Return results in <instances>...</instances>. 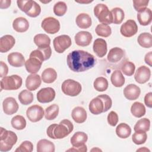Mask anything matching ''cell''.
<instances>
[{
    "instance_id": "obj_57",
    "label": "cell",
    "mask_w": 152,
    "mask_h": 152,
    "mask_svg": "<svg viewBox=\"0 0 152 152\" xmlns=\"http://www.w3.org/2000/svg\"><path fill=\"white\" fill-rule=\"evenodd\" d=\"M150 151V150H148V149L146 147H144L140 148H139V149H138V150H137V151Z\"/></svg>"
},
{
    "instance_id": "obj_49",
    "label": "cell",
    "mask_w": 152,
    "mask_h": 152,
    "mask_svg": "<svg viewBox=\"0 0 152 152\" xmlns=\"http://www.w3.org/2000/svg\"><path fill=\"white\" fill-rule=\"evenodd\" d=\"M40 12H41L40 6L36 1H34L33 5L31 9L26 14L30 17H36L40 14Z\"/></svg>"
},
{
    "instance_id": "obj_3",
    "label": "cell",
    "mask_w": 152,
    "mask_h": 152,
    "mask_svg": "<svg viewBox=\"0 0 152 152\" xmlns=\"http://www.w3.org/2000/svg\"><path fill=\"white\" fill-rule=\"evenodd\" d=\"M17 136L15 132L1 128L0 133V151H8L11 150L17 141Z\"/></svg>"
},
{
    "instance_id": "obj_41",
    "label": "cell",
    "mask_w": 152,
    "mask_h": 152,
    "mask_svg": "<svg viewBox=\"0 0 152 152\" xmlns=\"http://www.w3.org/2000/svg\"><path fill=\"white\" fill-rule=\"evenodd\" d=\"M95 31L97 35L103 37H107L112 33V30L110 27L107 24L102 23L99 24L97 26L95 29Z\"/></svg>"
},
{
    "instance_id": "obj_43",
    "label": "cell",
    "mask_w": 152,
    "mask_h": 152,
    "mask_svg": "<svg viewBox=\"0 0 152 152\" xmlns=\"http://www.w3.org/2000/svg\"><path fill=\"white\" fill-rule=\"evenodd\" d=\"M147 139V135L145 131H137L132 135V140L137 145L142 144L145 142Z\"/></svg>"
},
{
    "instance_id": "obj_59",
    "label": "cell",
    "mask_w": 152,
    "mask_h": 152,
    "mask_svg": "<svg viewBox=\"0 0 152 152\" xmlns=\"http://www.w3.org/2000/svg\"><path fill=\"white\" fill-rule=\"evenodd\" d=\"M91 151H102V150H101L100 149L97 148H94L91 149Z\"/></svg>"
},
{
    "instance_id": "obj_37",
    "label": "cell",
    "mask_w": 152,
    "mask_h": 152,
    "mask_svg": "<svg viewBox=\"0 0 152 152\" xmlns=\"http://www.w3.org/2000/svg\"><path fill=\"white\" fill-rule=\"evenodd\" d=\"M12 126L17 130L24 129L26 126V121L21 115H16L14 116L11 121Z\"/></svg>"
},
{
    "instance_id": "obj_13",
    "label": "cell",
    "mask_w": 152,
    "mask_h": 152,
    "mask_svg": "<svg viewBox=\"0 0 152 152\" xmlns=\"http://www.w3.org/2000/svg\"><path fill=\"white\" fill-rule=\"evenodd\" d=\"M18 104L14 97H7L3 101V111L8 115H11L16 113L18 109Z\"/></svg>"
},
{
    "instance_id": "obj_56",
    "label": "cell",
    "mask_w": 152,
    "mask_h": 152,
    "mask_svg": "<svg viewBox=\"0 0 152 152\" xmlns=\"http://www.w3.org/2000/svg\"><path fill=\"white\" fill-rule=\"evenodd\" d=\"M0 8L1 9H5L8 8L11 5V0H1L0 1Z\"/></svg>"
},
{
    "instance_id": "obj_35",
    "label": "cell",
    "mask_w": 152,
    "mask_h": 152,
    "mask_svg": "<svg viewBox=\"0 0 152 152\" xmlns=\"http://www.w3.org/2000/svg\"><path fill=\"white\" fill-rule=\"evenodd\" d=\"M131 112L135 117L141 118L145 114V107L142 103L135 102L131 106Z\"/></svg>"
},
{
    "instance_id": "obj_53",
    "label": "cell",
    "mask_w": 152,
    "mask_h": 152,
    "mask_svg": "<svg viewBox=\"0 0 152 152\" xmlns=\"http://www.w3.org/2000/svg\"><path fill=\"white\" fill-rule=\"evenodd\" d=\"M145 104L149 108L152 107V93L149 92L144 97Z\"/></svg>"
},
{
    "instance_id": "obj_44",
    "label": "cell",
    "mask_w": 152,
    "mask_h": 152,
    "mask_svg": "<svg viewBox=\"0 0 152 152\" xmlns=\"http://www.w3.org/2000/svg\"><path fill=\"white\" fill-rule=\"evenodd\" d=\"M135 69V64L130 61H125L121 65V72L125 75L131 76Z\"/></svg>"
},
{
    "instance_id": "obj_14",
    "label": "cell",
    "mask_w": 152,
    "mask_h": 152,
    "mask_svg": "<svg viewBox=\"0 0 152 152\" xmlns=\"http://www.w3.org/2000/svg\"><path fill=\"white\" fill-rule=\"evenodd\" d=\"M93 36L91 34L86 31H81L78 32L74 37L75 43L80 46H88L92 41Z\"/></svg>"
},
{
    "instance_id": "obj_1",
    "label": "cell",
    "mask_w": 152,
    "mask_h": 152,
    "mask_svg": "<svg viewBox=\"0 0 152 152\" xmlns=\"http://www.w3.org/2000/svg\"><path fill=\"white\" fill-rule=\"evenodd\" d=\"M94 56L84 50H77L70 52L66 57L69 68L76 72H83L92 68L95 65Z\"/></svg>"
},
{
    "instance_id": "obj_55",
    "label": "cell",
    "mask_w": 152,
    "mask_h": 152,
    "mask_svg": "<svg viewBox=\"0 0 152 152\" xmlns=\"http://www.w3.org/2000/svg\"><path fill=\"white\" fill-rule=\"evenodd\" d=\"M144 61L148 65L150 66H152V52L150 51L144 57Z\"/></svg>"
},
{
    "instance_id": "obj_27",
    "label": "cell",
    "mask_w": 152,
    "mask_h": 152,
    "mask_svg": "<svg viewBox=\"0 0 152 152\" xmlns=\"http://www.w3.org/2000/svg\"><path fill=\"white\" fill-rule=\"evenodd\" d=\"M124 55V50L118 47H115L111 49L108 53L107 59L109 62L116 63L120 61Z\"/></svg>"
},
{
    "instance_id": "obj_4",
    "label": "cell",
    "mask_w": 152,
    "mask_h": 152,
    "mask_svg": "<svg viewBox=\"0 0 152 152\" xmlns=\"http://www.w3.org/2000/svg\"><path fill=\"white\" fill-rule=\"evenodd\" d=\"M94 14L100 23L107 25L112 23V13L105 4H98L96 5L94 8Z\"/></svg>"
},
{
    "instance_id": "obj_39",
    "label": "cell",
    "mask_w": 152,
    "mask_h": 152,
    "mask_svg": "<svg viewBox=\"0 0 152 152\" xmlns=\"http://www.w3.org/2000/svg\"><path fill=\"white\" fill-rule=\"evenodd\" d=\"M108 81L103 77H99L95 79L93 83V87L97 91H106L108 88Z\"/></svg>"
},
{
    "instance_id": "obj_18",
    "label": "cell",
    "mask_w": 152,
    "mask_h": 152,
    "mask_svg": "<svg viewBox=\"0 0 152 152\" xmlns=\"http://www.w3.org/2000/svg\"><path fill=\"white\" fill-rule=\"evenodd\" d=\"M52 55V50L50 46L46 48H38L31 52L30 57H34L39 59L41 62L48 60Z\"/></svg>"
},
{
    "instance_id": "obj_40",
    "label": "cell",
    "mask_w": 152,
    "mask_h": 152,
    "mask_svg": "<svg viewBox=\"0 0 152 152\" xmlns=\"http://www.w3.org/2000/svg\"><path fill=\"white\" fill-rule=\"evenodd\" d=\"M110 12L113 18L112 23L115 24H121L125 17V14L123 10H122L121 8L116 7L113 8Z\"/></svg>"
},
{
    "instance_id": "obj_34",
    "label": "cell",
    "mask_w": 152,
    "mask_h": 152,
    "mask_svg": "<svg viewBox=\"0 0 152 152\" xmlns=\"http://www.w3.org/2000/svg\"><path fill=\"white\" fill-rule=\"evenodd\" d=\"M131 133V127L125 123H121L116 128V134L121 138H126L129 137Z\"/></svg>"
},
{
    "instance_id": "obj_26",
    "label": "cell",
    "mask_w": 152,
    "mask_h": 152,
    "mask_svg": "<svg viewBox=\"0 0 152 152\" xmlns=\"http://www.w3.org/2000/svg\"><path fill=\"white\" fill-rule=\"evenodd\" d=\"M75 22L78 27L83 29L89 28L92 23L90 16L86 13L79 14L76 17Z\"/></svg>"
},
{
    "instance_id": "obj_51",
    "label": "cell",
    "mask_w": 152,
    "mask_h": 152,
    "mask_svg": "<svg viewBox=\"0 0 152 152\" xmlns=\"http://www.w3.org/2000/svg\"><path fill=\"white\" fill-rule=\"evenodd\" d=\"M107 119L108 124L110 125H111L112 126H115L116 125V124H118V114L114 111H111L108 114Z\"/></svg>"
},
{
    "instance_id": "obj_47",
    "label": "cell",
    "mask_w": 152,
    "mask_h": 152,
    "mask_svg": "<svg viewBox=\"0 0 152 152\" xmlns=\"http://www.w3.org/2000/svg\"><path fill=\"white\" fill-rule=\"evenodd\" d=\"M33 150V145L29 141H23L15 150V152H31Z\"/></svg>"
},
{
    "instance_id": "obj_32",
    "label": "cell",
    "mask_w": 152,
    "mask_h": 152,
    "mask_svg": "<svg viewBox=\"0 0 152 152\" xmlns=\"http://www.w3.org/2000/svg\"><path fill=\"white\" fill-rule=\"evenodd\" d=\"M112 84L116 87H121L125 84V77L119 70L114 71L110 77Z\"/></svg>"
},
{
    "instance_id": "obj_19",
    "label": "cell",
    "mask_w": 152,
    "mask_h": 152,
    "mask_svg": "<svg viewBox=\"0 0 152 152\" xmlns=\"http://www.w3.org/2000/svg\"><path fill=\"white\" fill-rule=\"evenodd\" d=\"M15 40L11 35H5L0 39V52L5 53L9 51L14 46Z\"/></svg>"
},
{
    "instance_id": "obj_15",
    "label": "cell",
    "mask_w": 152,
    "mask_h": 152,
    "mask_svg": "<svg viewBox=\"0 0 152 152\" xmlns=\"http://www.w3.org/2000/svg\"><path fill=\"white\" fill-rule=\"evenodd\" d=\"M141 93V90L138 86L134 84L126 86L124 89V95L126 99L129 100H134L138 98Z\"/></svg>"
},
{
    "instance_id": "obj_54",
    "label": "cell",
    "mask_w": 152,
    "mask_h": 152,
    "mask_svg": "<svg viewBox=\"0 0 152 152\" xmlns=\"http://www.w3.org/2000/svg\"><path fill=\"white\" fill-rule=\"evenodd\" d=\"M67 151H82V152H86L87 151V148L86 144H83L81 146H78V147H74L72 148H71L68 150H66Z\"/></svg>"
},
{
    "instance_id": "obj_38",
    "label": "cell",
    "mask_w": 152,
    "mask_h": 152,
    "mask_svg": "<svg viewBox=\"0 0 152 152\" xmlns=\"http://www.w3.org/2000/svg\"><path fill=\"white\" fill-rule=\"evenodd\" d=\"M59 106L56 104H53L45 109V117L47 120H53L55 119L59 113Z\"/></svg>"
},
{
    "instance_id": "obj_58",
    "label": "cell",
    "mask_w": 152,
    "mask_h": 152,
    "mask_svg": "<svg viewBox=\"0 0 152 152\" xmlns=\"http://www.w3.org/2000/svg\"><path fill=\"white\" fill-rule=\"evenodd\" d=\"M77 2H79V3H84V4H88V3H90L91 2H93L92 1H87V2H85V1H75Z\"/></svg>"
},
{
    "instance_id": "obj_50",
    "label": "cell",
    "mask_w": 152,
    "mask_h": 152,
    "mask_svg": "<svg viewBox=\"0 0 152 152\" xmlns=\"http://www.w3.org/2000/svg\"><path fill=\"white\" fill-rule=\"evenodd\" d=\"M98 97H100L103 102V103L104 105V112H107L112 107V102L111 98L107 94H100V95H99Z\"/></svg>"
},
{
    "instance_id": "obj_25",
    "label": "cell",
    "mask_w": 152,
    "mask_h": 152,
    "mask_svg": "<svg viewBox=\"0 0 152 152\" xmlns=\"http://www.w3.org/2000/svg\"><path fill=\"white\" fill-rule=\"evenodd\" d=\"M12 27L16 31L23 33L28 29L29 23L26 18L20 17L16 18L13 21Z\"/></svg>"
},
{
    "instance_id": "obj_17",
    "label": "cell",
    "mask_w": 152,
    "mask_h": 152,
    "mask_svg": "<svg viewBox=\"0 0 152 152\" xmlns=\"http://www.w3.org/2000/svg\"><path fill=\"white\" fill-rule=\"evenodd\" d=\"M89 110L93 115H99L104 110L103 100L98 96L93 99L89 103Z\"/></svg>"
},
{
    "instance_id": "obj_48",
    "label": "cell",
    "mask_w": 152,
    "mask_h": 152,
    "mask_svg": "<svg viewBox=\"0 0 152 152\" xmlns=\"http://www.w3.org/2000/svg\"><path fill=\"white\" fill-rule=\"evenodd\" d=\"M148 2V0H134L133 1L134 8L137 11L139 12L147 8Z\"/></svg>"
},
{
    "instance_id": "obj_30",
    "label": "cell",
    "mask_w": 152,
    "mask_h": 152,
    "mask_svg": "<svg viewBox=\"0 0 152 152\" xmlns=\"http://www.w3.org/2000/svg\"><path fill=\"white\" fill-rule=\"evenodd\" d=\"M34 42L38 48H46L50 46V39L45 34H37L34 37Z\"/></svg>"
},
{
    "instance_id": "obj_33",
    "label": "cell",
    "mask_w": 152,
    "mask_h": 152,
    "mask_svg": "<svg viewBox=\"0 0 152 152\" xmlns=\"http://www.w3.org/2000/svg\"><path fill=\"white\" fill-rule=\"evenodd\" d=\"M138 44L144 48H150L152 46V36L149 33H141L137 39Z\"/></svg>"
},
{
    "instance_id": "obj_24",
    "label": "cell",
    "mask_w": 152,
    "mask_h": 152,
    "mask_svg": "<svg viewBox=\"0 0 152 152\" xmlns=\"http://www.w3.org/2000/svg\"><path fill=\"white\" fill-rule=\"evenodd\" d=\"M71 116L73 120L78 124L84 122L87 116L86 110L81 106H77L74 108L72 110Z\"/></svg>"
},
{
    "instance_id": "obj_11",
    "label": "cell",
    "mask_w": 152,
    "mask_h": 152,
    "mask_svg": "<svg viewBox=\"0 0 152 152\" xmlns=\"http://www.w3.org/2000/svg\"><path fill=\"white\" fill-rule=\"evenodd\" d=\"M138 31V26L134 20H128L122 24L120 32L122 36L126 37H131L134 36Z\"/></svg>"
},
{
    "instance_id": "obj_23",
    "label": "cell",
    "mask_w": 152,
    "mask_h": 152,
    "mask_svg": "<svg viewBox=\"0 0 152 152\" xmlns=\"http://www.w3.org/2000/svg\"><path fill=\"white\" fill-rule=\"evenodd\" d=\"M137 19L139 23L142 26H147L150 24L152 20V12L150 8L145 9L138 12Z\"/></svg>"
},
{
    "instance_id": "obj_45",
    "label": "cell",
    "mask_w": 152,
    "mask_h": 152,
    "mask_svg": "<svg viewBox=\"0 0 152 152\" xmlns=\"http://www.w3.org/2000/svg\"><path fill=\"white\" fill-rule=\"evenodd\" d=\"M67 11V6L65 2L59 1L56 2L53 7V12L57 16H63Z\"/></svg>"
},
{
    "instance_id": "obj_9",
    "label": "cell",
    "mask_w": 152,
    "mask_h": 152,
    "mask_svg": "<svg viewBox=\"0 0 152 152\" xmlns=\"http://www.w3.org/2000/svg\"><path fill=\"white\" fill-rule=\"evenodd\" d=\"M45 115L44 110L40 106L34 104L30 106L26 111V116L32 122L40 121Z\"/></svg>"
},
{
    "instance_id": "obj_5",
    "label": "cell",
    "mask_w": 152,
    "mask_h": 152,
    "mask_svg": "<svg viewBox=\"0 0 152 152\" xmlns=\"http://www.w3.org/2000/svg\"><path fill=\"white\" fill-rule=\"evenodd\" d=\"M23 80L18 75L6 76L1 81V90H15L21 87Z\"/></svg>"
},
{
    "instance_id": "obj_20",
    "label": "cell",
    "mask_w": 152,
    "mask_h": 152,
    "mask_svg": "<svg viewBox=\"0 0 152 152\" xmlns=\"http://www.w3.org/2000/svg\"><path fill=\"white\" fill-rule=\"evenodd\" d=\"M42 63V62L36 58L30 57L29 59L26 61L24 65L28 72L31 74H36L40 69Z\"/></svg>"
},
{
    "instance_id": "obj_2",
    "label": "cell",
    "mask_w": 152,
    "mask_h": 152,
    "mask_svg": "<svg viewBox=\"0 0 152 152\" xmlns=\"http://www.w3.org/2000/svg\"><path fill=\"white\" fill-rule=\"evenodd\" d=\"M74 129L72 122L68 119L61 121L59 124H52L46 130L48 136L52 139H62L68 136Z\"/></svg>"
},
{
    "instance_id": "obj_8",
    "label": "cell",
    "mask_w": 152,
    "mask_h": 152,
    "mask_svg": "<svg viewBox=\"0 0 152 152\" xmlns=\"http://www.w3.org/2000/svg\"><path fill=\"white\" fill-rule=\"evenodd\" d=\"M41 27L47 33L55 34L60 29V23L55 18L49 17L43 20Z\"/></svg>"
},
{
    "instance_id": "obj_21",
    "label": "cell",
    "mask_w": 152,
    "mask_h": 152,
    "mask_svg": "<svg viewBox=\"0 0 152 152\" xmlns=\"http://www.w3.org/2000/svg\"><path fill=\"white\" fill-rule=\"evenodd\" d=\"M8 62L14 67H21L25 64L24 56L19 52H12L8 55Z\"/></svg>"
},
{
    "instance_id": "obj_29",
    "label": "cell",
    "mask_w": 152,
    "mask_h": 152,
    "mask_svg": "<svg viewBox=\"0 0 152 152\" xmlns=\"http://www.w3.org/2000/svg\"><path fill=\"white\" fill-rule=\"evenodd\" d=\"M88 136L85 132L78 131L75 132L72 135V137L71 138L70 142L72 146L78 147L85 144V142H86Z\"/></svg>"
},
{
    "instance_id": "obj_7",
    "label": "cell",
    "mask_w": 152,
    "mask_h": 152,
    "mask_svg": "<svg viewBox=\"0 0 152 152\" xmlns=\"http://www.w3.org/2000/svg\"><path fill=\"white\" fill-rule=\"evenodd\" d=\"M53 44L55 51L59 53H62L70 47L72 42L69 36L63 34L56 37L53 39Z\"/></svg>"
},
{
    "instance_id": "obj_42",
    "label": "cell",
    "mask_w": 152,
    "mask_h": 152,
    "mask_svg": "<svg viewBox=\"0 0 152 152\" xmlns=\"http://www.w3.org/2000/svg\"><path fill=\"white\" fill-rule=\"evenodd\" d=\"M150 121L146 118L140 119L135 124L134 129L135 131H148L150 129Z\"/></svg>"
},
{
    "instance_id": "obj_6",
    "label": "cell",
    "mask_w": 152,
    "mask_h": 152,
    "mask_svg": "<svg viewBox=\"0 0 152 152\" xmlns=\"http://www.w3.org/2000/svg\"><path fill=\"white\" fill-rule=\"evenodd\" d=\"M62 92L69 96H77L82 90L81 85L80 83L71 79L65 80L61 86Z\"/></svg>"
},
{
    "instance_id": "obj_28",
    "label": "cell",
    "mask_w": 152,
    "mask_h": 152,
    "mask_svg": "<svg viewBox=\"0 0 152 152\" xmlns=\"http://www.w3.org/2000/svg\"><path fill=\"white\" fill-rule=\"evenodd\" d=\"M55 147L54 144L46 139H42L37 144V152H54Z\"/></svg>"
},
{
    "instance_id": "obj_46",
    "label": "cell",
    "mask_w": 152,
    "mask_h": 152,
    "mask_svg": "<svg viewBox=\"0 0 152 152\" xmlns=\"http://www.w3.org/2000/svg\"><path fill=\"white\" fill-rule=\"evenodd\" d=\"M34 1L27 0V1H17V6L21 10V11H23L26 14H27L32 8L33 5Z\"/></svg>"
},
{
    "instance_id": "obj_12",
    "label": "cell",
    "mask_w": 152,
    "mask_h": 152,
    "mask_svg": "<svg viewBox=\"0 0 152 152\" xmlns=\"http://www.w3.org/2000/svg\"><path fill=\"white\" fill-rule=\"evenodd\" d=\"M151 76V71L149 68L142 65L140 66L134 75L135 81L140 84H144L147 82Z\"/></svg>"
},
{
    "instance_id": "obj_10",
    "label": "cell",
    "mask_w": 152,
    "mask_h": 152,
    "mask_svg": "<svg viewBox=\"0 0 152 152\" xmlns=\"http://www.w3.org/2000/svg\"><path fill=\"white\" fill-rule=\"evenodd\" d=\"M55 91L52 87H46L40 89L37 93V99L42 103H49L55 97Z\"/></svg>"
},
{
    "instance_id": "obj_36",
    "label": "cell",
    "mask_w": 152,
    "mask_h": 152,
    "mask_svg": "<svg viewBox=\"0 0 152 152\" xmlns=\"http://www.w3.org/2000/svg\"><path fill=\"white\" fill-rule=\"evenodd\" d=\"M18 100L24 105H27L32 103L34 96L33 93L28 90H22L18 95Z\"/></svg>"
},
{
    "instance_id": "obj_22",
    "label": "cell",
    "mask_w": 152,
    "mask_h": 152,
    "mask_svg": "<svg viewBox=\"0 0 152 152\" xmlns=\"http://www.w3.org/2000/svg\"><path fill=\"white\" fill-rule=\"evenodd\" d=\"M41 83V78L38 74H31L26 78V87L30 91H34L40 87Z\"/></svg>"
},
{
    "instance_id": "obj_16",
    "label": "cell",
    "mask_w": 152,
    "mask_h": 152,
    "mask_svg": "<svg viewBox=\"0 0 152 152\" xmlns=\"http://www.w3.org/2000/svg\"><path fill=\"white\" fill-rule=\"evenodd\" d=\"M93 49L96 55L100 58L105 56L107 52L106 42L101 38H98L94 41Z\"/></svg>"
},
{
    "instance_id": "obj_52",
    "label": "cell",
    "mask_w": 152,
    "mask_h": 152,
    "mask_svg": "<svg viewBox=\"0 0 152 152\" xmlns=\"http://www.w3.org/2000/svg\"><path fill=\"white\" fill-rule=\"evenodd\" d=\"M1 69H0V77H6L8 72V68L7 65L3 61H1Z\"/></svg>"
},
{
    "instance_id": "obj_31",
    "label": "cell",
    "mask_w": 152,
    "mask_h": 152,
    "mask_svg": "<svg viewBox=\"0 0 152 152\" xmlns=\"http://www.w3.org/2000/svg\"><path fill=\"white\" fill-rule=\"evenodd\" d=\"M56 78L57 72L52 68L45 69L42 73V80L45 83H52L56 80Z\"/></svg>"
}]
</instances>
